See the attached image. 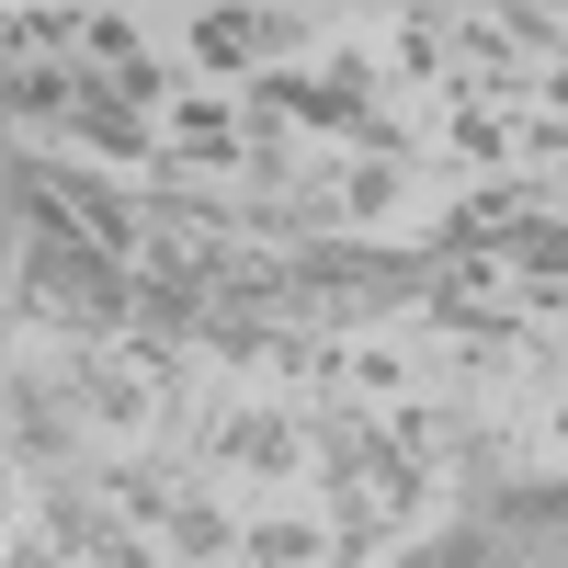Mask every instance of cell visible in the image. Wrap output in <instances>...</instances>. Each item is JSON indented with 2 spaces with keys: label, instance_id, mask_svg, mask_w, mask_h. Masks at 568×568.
<instances>
[{
  "label": "cell",
  "instance_id": "cell-1",
  "mask_svg": "<svg viewBox=\"0 0 568 568\" xmlns=\"http://www.w3.org/2000/svg\"><path fill=\"white\" fill-rule=\"evenodd\" d=\"M58 387H69V409L91 420V433H149L160 420V398L182 387V342H160V329H125V342H69L58 353Z\"/></svg>",
  "mask_w": 568,
  "mask_h": 568
},
{
  "label": "cell",
  "instance_id": "cell-2",
  "mask_svg": "<svg viewBox=\"0 0 568 568\" xmlns=\"http://www.w3.org/2000/svg\"><path fill=\"white\" fill-rule=\"evenodd\" d=\"M216 466H251V478H284L296 489V466H307V420L296 409H240V420H216Z\"/></svg>",
  "mask_w": 568,
  "mask_h": 568
},
{
  "label": "cell",
  "instance_id": "cell-3",
  "mask_svg": "<svg viewBox=\"0 0 568 568\" xmlns=\"http://www.w3.org/2000/svg\"><path fill=\"white\" fill-rule=\"evenodd\" d=\"M69 136H80L91 160H114V171H171V149H160V125H149V114H125V103H114V80H91V91H80V114H69Z\"/></svg>",
  "mask_w": 568,
  "mask_h": 568
},
{
  "label": "cell",
  "instance_id": "cell-4",
  "mask_svg": "<svg viewBox=\"0 0 568 568\" xmlns=\"http://www.w3.org/2000/svg\"><path fill=\"white\" fill-rule=\"evenodd\" d=\"M103 500L125 511V524H160V535H171V511L194 500V489H182L160 455H114V466H103Z\"/></svg>",
  "mask_w": 568,
  "mask_h": 568
},
{
  "label": "cell",
  "instance_id": "cell-5",
  "mask_svg": "<svg viewBox=\"0 0 568 568\" xmlns=\"http://www.w3.org/2000/svg\"><path fill=\"white\" fill-rule=\"evenodd\" d=\"M240 568H329V524L318 511H262L240 535Z\"/></svg>",
  "mask_w": 568,
  "mask_h": 568
},
{
  "label": "cell",
  "instance_id": "cell-6",
  "mask_svg": "<svg viewBox=\"0 0 568 568\" xmlns=\"http://www.w3.org/2000/svg\"><path fill=\"white\" fill-rule=\"evenodd\" d=\"M329 205H342V227H387L409 205V160H353L342 182H329Z\"/></svg>",
  "mask_w": 568,
  "mask_h": 568
},
{
  "label": "cell",
  "instance_id": "cell-7",
  "mask_svg": "<svg viewBox=\"0 0 568 568\" xmlns=\"http://www.w3.org/2000/svg\"><path fill=\"white\" fill-rule=\"evenodd\" d=\"M171 557H182V568H240V524H227V511L194 489V500L171 511Z\"/></svg>",
  "mask_w": 568,
  "mask_h": 568
},
{
  "label": "cell",
  "instance_id": "cell-8",
  "mask_svg": "<svg viewBox=\"0 0 568 568\" xmlns=\"http://www.w3.org/2000/svg\"><path fill=\"white\" fill-rule=\"evenodd\" d=\"M444 149L466 160V171H500L524 136H511V114H478V91H455V114H444Z\"/></svg>",
  "mask_w": 568,
  "mask_h": 568
},
{
  "label": "cell",
  "instance_id": "cell-9",
  "mask_svg": "<svg viewBox=\"0 0 568 568\" xmlns=\"http://www.w3.org/2000/svg\"><path fill=\"white\" fill-rule=\"evenodd\" d=\"M398 69L409 80H444L455 69V12H398Z\"/></svg>",
  "mask_w": 568,
  "mask_h": 568
},
{
  "label": "cell",
  "instance_id": "cell-10",
  "mask_svg": "<svg viewBox=\"0 0 568 568\" xmlns=\"http://www.w3.org/2000/svg\"><path fill=\"white\" fill-rule=\"evenodd\" d=\"M353 398L364 409H398L409 398V353L398 342H353Z\"/></svg>",
  "mask_w": 568,
  "mask_h": 568
},
{
  "label": "cell",
  "instance_id": "cell-11",
  "mask_svg": "<svg viewBox=\"0 0 568 568\" xmlns=\"http://www.w3.org/2000/svg\"><path fill=\"white\" fill-rule=\"evenodd\" d=\"M80 58L103 69V80H114V69H136V12H80Z\"/></svg>",
  "mask_w": 568,
  "mask_h": 568
},
{
  "label": "cell",
  "instance_id": "cell-12",
  "mask_svg": "<svg viewBox=\"0 0 568 568\" xmlns=\"http://www.w3.org/2000/svg\"><path fill=\"white\" fill-rule=\"evenodd\" d=\"M58 103H69V69H58V58L12 69V114H58Z\"/></svg>",
  "mask_w": 568,
  "mask_h": 568
},
{
  "label": "cell",
  "instance_id": "cell-13",
  "mask_svg": "<svg viewBox=\"0 0 568 568\" xmlns=\"http://www.w3.org/2000/svg\"><path fill=\"white\" fill-rule=\"evenodd\" d=\"M546 205H568V160H557V182H546Z\"/></svg>",
  "mask_w": 568,
  "mask_h": 568
},
{
  "label": "cell",
  "instance_id": "cell-14",
  "mask_svg": "<svg viewBox=\"0 0 568 568\" xmlns=\"http://www.w3.org/2000/svg\"><path fill=\"white\" fill-rule=\"evenodd\" d=\"M557 444H568V398H557Z\"/></svg>",
  "mask_w": 568,
  "mask_h": 568
}]
</instances>
